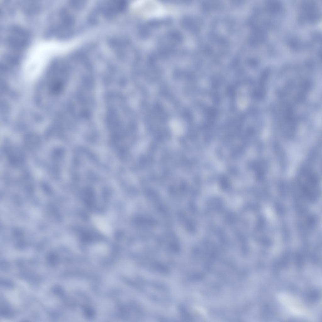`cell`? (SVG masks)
<instances>
[{
  "mask_svg": "<svg viewBox=\"0 0 322 322\" xmlns=\"http://www.w3.org/2000/svg\"><path fill=\"white\" fill-rule=\"evenodd\" d=\"M29 39V35L26 30L20 27H15L10 30L7 42L11 48L20 49L25 47Z\"/></svg>",
  "mask_w": 322,
  "mask_h": 322,
  "instance_id": "cell-1",
  "label": "cell"
},
{
  "mask_svg": "<svg viewBox=\"0 0 322 322\" xmlns=\"http://www.w3.org/2000/svg\"><path fill=\"white\" fill-rule=\"evenodd\" d=\"M125 3L121 0H112L105 3L100 8V11L107 17H112L123 9Z\"/></svg>",
  "mask_w": 322,
  "mask_h": 322,
  "instance_id": "cell-2",
  "label": "cell"
},
{
  "mask_svg": "<svg viewBox=\"0 0 322 322\" xmlns=\"http://www.w3.org/2000/svg\"><path fill=\"white\" fill-rule=\"evenodd\" d=\"M280 298L282 303L293 314L300 315L304 314L303 308L294 298L287 295H282Z\"/></svg>",
  "mask_w": 322,
  "mask_h": 322,
  "instance_id": "cell-3",
  "label": "cell"
},
{
  "mask_svg": "<svg viewBox=\"0 0 322 322\" xmlns=\"http://www.w3.org/2000/svg\"><path fill=\"white\" fill-rule=\"evenodd\" d=\"M1 315L6 317H11L13 314L11 309L7 306H5L1 308Z\"/></svg>",
  "mask_w": 322,
  "mask_h": 322,
  "instance_id": "cell-4",
  "label": "cell"
},
{
  "mask_svg": "<svg viewBox=\"0 0 322 322\" xmlns=\"http://www.w3.org/2000/svg\"><path fill=\"white\" fill-rule=\"evenodd\" d=\"M1 284L5 286L9 287H12L13 286V284L12 282L3 280H2V281L1 280Z\"/></svg>",
  "mask_w": 322,
  "mask_h": 322,
  "instance_id": "cell-5",
  "label": "cell"
}]
</instances>
